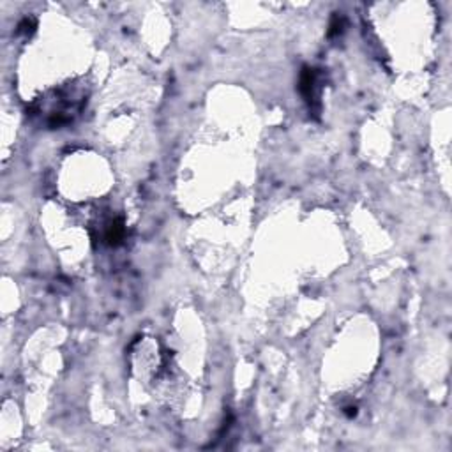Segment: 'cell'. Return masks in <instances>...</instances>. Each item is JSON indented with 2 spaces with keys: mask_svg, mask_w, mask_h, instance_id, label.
<instances>
[{
  "mask_svg": "<svg viewBox=\"0 0 452 452\" xmlns=\"http://www.w3.org/2000/svg\"><path fill=\"white\" fill-rule=\"evenodd\" d=\"M299 91L300 96L304 98L309 112L318 115L320 113V92H322V72L315 67H302L299 78Z\"/></svg>",
  "mask_w": 452,
  "mask_h": 452,
  "instance_id": "1",
  "label": "cell"
},
{
  "mask_svg": "<svg viewBox=\"0 0 452 452\" xmlns=\"http://www.w3.org/2000/svg\"><path fill=\"white\" fill-rule=\"evenodd\" d=\"M126 235V226L122 219H113L105 230V240L110 246H119Z\"/></svg>",
  "mask_w": 452,
  "mask_h": 452,
  "instance_id": "2",
  "label": "cell"
},
{
  "mask_svg": "<svg viewBox=\"0 0 452 452\" xmlns=\"http://www.w3.org/2000/svg\"><path fill=\"white\" fill-rule=\"evenodd\" d=\"M344 25H346L344 16L341 15V13H336V15L332 16V20H330V23H329V37H334V36L343 34Z\"/></svg>",
  "mask_w": 452,
  "mask_h": 452,
  "instance_id": "3",
  "label": "cell"
},
{
  "mask_svg": "<svg viewBox=\"0 0 452 452\" xmlns=\"http://www.w3.org/2000/svg\"><path fill=\"white\" fill-rule=\"evenodd\" d=\"M37 23L34 18H23L22 22H20L18 25V34H23V36H30V34H34V30H36Z\"/></svg>",
  "mask_w": 452,
  "mask_h": 452,
  "instance_id": "4",
  "label": "cell"
},
{
  "mask_svg": "<svg viewBox=\"0 0 452 452\" xmlns=\"http://www.w3.org/2000/svg\"><path fill=\"white\" fill-rule=\"evenodd\" d=\"M346 415L348 417H355V415H357V408H355V406H348V408H346Z\"/></svg>",
  "mask_w": 452,
  "mask_h": 452,
  "instance_id": "5",
  "label": "cell"
}]
</instances>
